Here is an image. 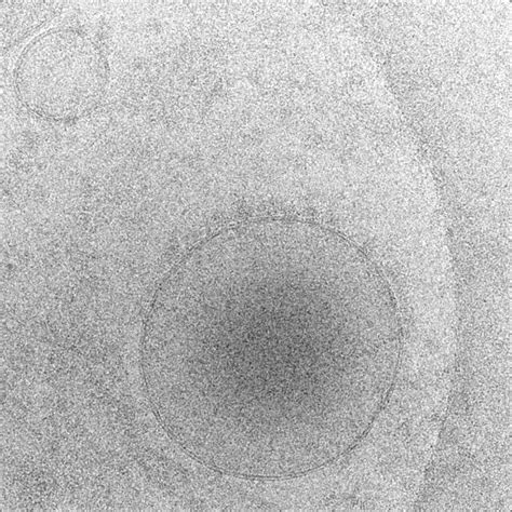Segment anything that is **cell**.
<instances>
[{"label": "cell", "mask_w": 512, "mask_h": 512, "mask_svg": "<svg viewBox=\"0 0 512 512\" xmlns=\"http://www.w3.org/2000/svg\"><path fill=\"white\" fill-rule=\"evenodd\" d=\"M106 74L102 52L91 38L74 30H57L26 49L17 87L24 104L39 116L73 118L101 100Z\"/></svg>", "instance_id": "6da1fadb"}]
</instances>
